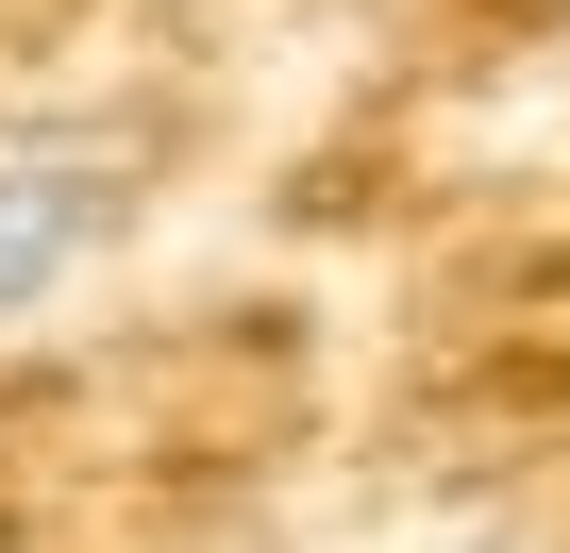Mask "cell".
<instances>
[{
    "mask_svg": "<svg viewBox=\"0 0 570 553\" xmlns=\"http://www.w3.org/2000/svg\"><path fill=\"white\" fill-rule=\"evenodd\" d=\"M135 135L118 118H0V336H35L51 303H85V268L135 235Z\"/></svg>",
    "mask_w": 570,
    "mask_h": 553,
    "instance_id": "6da1fadb",
    "label": "cell"
}]
</instances>
